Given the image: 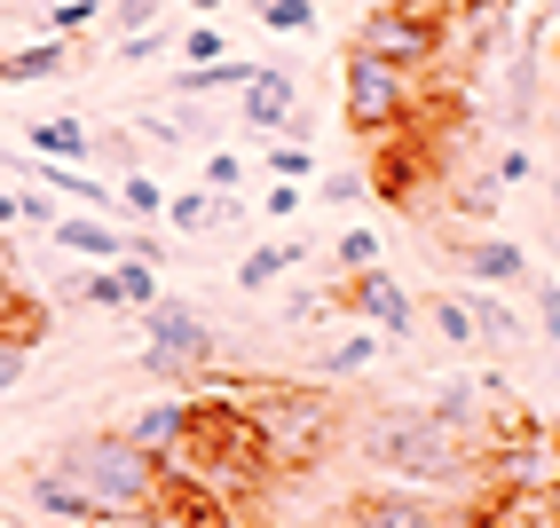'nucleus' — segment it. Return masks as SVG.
I'll list each match as a JSON object with an SVG mask.
<instances>
[{
  "label": "nucleus",
  "mask_w": 560,
  "mask_h": 528,
  "mask_svg": "<svg viewBox=\"0 0 560 528\" xmlns=\"http://www.w3.org/2000/svg\"><path fill=\"white\" fill-rule=\"evenodd\" d=\"M32 505L56 513V520H151L174 505V473L166 458L135 449L127 434H88V442H63L48 466L24 473Z\"/></svg>",
  "instance_id": "nucleus-1"
},
{
  "label": "nucleus",
  "mask_w": 560,
  "mask_h": 528,
  "mask_svg": "<svg viewBox=\"0 0 560 528\" xmlns=\"http://www.w3.org/2000/svg\"><path fill=\"white\" fill-rule=\"evenodd\" d=\"M363 458L380 466V473H395L402 489H451V481L474 473L481 442L434 426L427 410H380V419L363 426Z\"/></svg>",
  "instance_id": "nucleus-2"
},
{
  "label": "nucleus",
  "mask_w": 560,
  "mask_h": 528,
  "mask_svg": "<svg viewBox=\"0 0 560 528\" xmlns=\"http://www.w3.org/2000/svg\"><path fill=\"white\" fill-rule=\"evenodd\" d=\"M419 95H427V71H402V63H380V56H355V48H348L340 119H348L355 134H395V127H410Z\"/></svg>",
  "instance_id": "nucleus-3"
},
{
  "label": "nucleus",
  "mask_w": 560,
  "mask_h": 528,
  "mask_svg": "<svg viewBox=\"0 0 560 528\" xmlns=\"http://www.w3.org/2000/svg\"><path fill=\"white\" fill-rule=\"evenodd\" d=\"M142 331H151L142 339V363H151L166 387H190L198 371H213V355H221V331L190 308V300H166V292L142 308Z\"/></svg>",
  "instance_id": "nucleus-4"
},
{
  "label": "nucleus",
  "mask_w": 560,
  "mask_h": 528,
  "mask_svg": "<svg viewBox=\"0 0 560 528\" xmlns=\"http://www.w3.org/2000/svg\"><path fill=\"white\" fill-rule=\"evenodd\" d=\"M355 56H380V63H402V71H434L442 56V16L427 0H387V9H371L355 24Z\"/></svg>",
  "instance_id": "nucleus-5"
},
{
  "label": "nucleus",
  "mask_w": 560,
  "mask_h": 528,
  "mask_svg": "<svg viewBox=\"0 0 560 528\" xmlns=\"http://www.w3.org/2000/svg\"><path fill=\"white\" fill-rule=\"evenodd\" d=\"M253 419V434H260V449L269 458H284V466H308L316 458V442H324V402L316 395H284V402H253L245 410Z\"/></svg>",
  "instance_id": "nucleus-6"
},
{
  "label": "nucleus",
  "mask_w": 560,
  "mask_h": 528,
  "mask_svg": "<svg viewBox=\"0 0 560 528\" xmlns=\"http://www.w3.org/2000/svg\"><path fill=\"white\" fill-rule=\"evenodd\" d=\"M348 308H355L371 331H380L387 348H410V331H419V300H410L387 269H363V277L348 284Z\"/></svg>",
  "instance_id": "nucleus-7"
},
{
  "label": "nucleus",
  "mask_w": 560,
  "mask_h": 528,
  "mask_svg": "<svg viewBox=\"0 0 560 528\" xmlns=\"http://www.w3.org/2000/svg\"><path fill=\"white\" fill-rule=\"evenodd\" d=\"M451 513H434V497L427 489H363V497H348V513H340V528H442Z\"/></svg>",
  "instance_id": "nucleus-8"
},
{
  "label": "nucleus",
  "mask_w": 560,
  "mask_h": 528,
  "mask_svg": "<svg viewBox=\"0 0 560 528\" xmlns=\"http://www.w3.org/2000/svg\"><path fill=\"white\" fill-rule=\"evenodd\" d=\"M190 426H198V402H190V395H159V402H142L119 434H127L135 449H151V458H174V449L190 442Z\"/></svg>",
  "instance_id": "nucleus-9"
},
{
  "label": "nucleus",
  "mask_w": 560,
  "mask_h": 528,
  "mask_svg": "<svg viewBox=\"0 0 560 528\" xmlns=\"http://www.w3.org/2000/svg\"><path fill=\"white\" fill-rule=\"evenodd\" d=\"M292 110H301V87H292L277 63H260L253 80H245V95H237V119H245L253 134H284Z\"/></svg>",
  "instance_id": "nucleus-10"
},
{
  "label": "nucleus",
  "mask_w": 560,
  "mask_h": 528,
  "mask_svg": "<svg viewBox=\"0 0 560 528\" xmlns=\"http://www.w3.org/2000/svg\"><path fill=\"white\" fill-rule=\"evenodd\" d=\"M458 269H466L481 292H505V284H521V277H537V269H529V253H521L513 237H490V230H481V237H466Z\"/></svg>",
  "instance_id": "nucleus-11"
},
{
  "label": "nucleus",
  "mask_w": 560,
  "mask_h": 528,
  "mask_svg": "<svg viewBox=\"0 0 560 528\" xmlns=\"http://www.w3.org/2000/svg\"><path fill=\"white\" fill-rule=\"evenodd\" d=\"M32 159H48V166H88L95 159V127L88 119H71V110H56V119H32Z\"/></svg>",
  "instance_id": "nucleus-12"
},
{
  "label": "nucleus",
  "mask_w": 560,
  "mask_h": 528,
  "mask_svg": "<svg viewBox=\"0 0 560 528\" xmlns=\"http://www.w3.org/2000/svg\"><path fill=\"white\" fill-rule=\"evenodd\" d=\"M552 481H560V442L552 434L513 442L505 458H498V489H513V497H521V489H552Z\"/></svg>",
  "instance_id": "nucleus-13"
},
{
  "label": "nucleus",
  "mask_w": 560,
  "mask_h": 528,
  "mask_svg": "<svg viewBox=\"0 0 560 528\" xmlns=\"http://www.w3.org/2000/svg\"><path fill=\"white\" fill-rule=\"evenodd\" d=\"M221 221H237V198H221V190H166V230L174 237H206V230H221Z\"/></svg>",
  "instance_id": "nucleus-14"
},
{
  "label": "nucleus",
  "mask_w": 560,
  "mask_h": 528,
  "mask_svg": "<svg viewBox=\"0 0 560 528\" xmlns=\"http://www.w3.org/2000/svg\"><path fill=\"white\" fill-rule=\"evenodd\" d=\"M434 426H451L466 442H481V426H490V402H481V379H451V387H434V402H419Z\"/></svg>",
  "instance_id": "nucleus-15"
},
{
  "label": "nucleus",
  "mask_w": 560,
  "mask_h": 528,
  "mask_svg": "<svg viewBox=\"0 0 560 528\" xmlns=\"http://www.w3.org/2000/svg\"><path fill=\"white\" fill-rule=\"evenodd\" d=\"M48 237H56L63 253H80V260H103V269H110V260H127V237L110 230L103 213H63V221H56Z\"/></svg>",
  "instance_id": "nucleus-16"
},
{
  "label": "nucleus",
  "mask_w": 560,
  "mask_h": 528,
  "mask_svg": "<svg viewBox=\"0 0 560 528\" xmlns=\"http://www.w3.org/2000/svg\"><path fill=\"white\" fill-rule=\"evenodd\" d=\"M466 316H474V348H490V355H505V348H521V339H529V331H521V316L505 308V300L498 292H466Z\"/></svg>",
  "instance_id": "nucleus-17"
},
{
  "label": "nucleus",
  "mask_w": 560,
  "mask_h": 528,
  "mask_svg": "<svg viewBox=\"0 0 560 528\" xmlns=\"http://www.w3.org/2000/svg\"><path fill=\"white\" fill-rule=\"evenodd\" d=\"M308 260V245L301 237H284V245H253L245 260H237V292H277L292 269Z\"/></svg>",
  "instance_id": "nucleus-18"
},
{
  "label": "nucleus",
  "mask_w": 560,
  "mask_h": 528,
  "mask_svg": "<svg viewBox=\"0 0 560 528\" xmlns=\"http://www.w3.org/2000/svg\"><path fill=\"white\" fill-rule=\"evenodd\" d=\"M380 348H387L380 331H348V339H331V348L316 355V371H324V379H355V371L380 363Z\"/></svg>",
  "instance_id": "nucleus-19"
},
{
  "label": "nucleus",
  "mask_w": 560,
  "mask_h": 528,
  "mask_svg": "<svg viewBox=\"0 0 560 528\" xmlns=\"http://www.w3.org/2000/svg\"><path fill=\"white\" fill-rule=\"evenodd\" d=\"M71 71V48L63 40H32L16 56H0V80H63Z\"/></svg>",
  "instance_id": "nucleus-20"
},
{
  "label": "nucleus",
  "mask_w": 560,
  "mask_h": 528,
  "mask_svg": "<svg viewBox=\"0 0 560 528\" xmlns=\"http://www.w3.org/2000/svg\"><path fill=\"white\" fill-rule=\"evenodd\" d=\"M103 16H110V0H48V16H40V24H48V40L71 48V40H88Z\"/></svg>",
  "instance_id": "nucleus-21"
},
{
  "label": "nucleus",
  "mask_w": 560,
  "mask_h": 528,
  "mask_svg": "<svg viewBox=\"0 0 560 528\" xmlns=\"http://www.w3.org/2000/svg\"><path fill=\"white\" fill-rule=\"evenodd\" d=\"M427 324L442 348H474V316H466V292H434L427 300Z\"/></svg>",
  "instance_id": "nucleus-22"
},
{
  "label": "nucleus",
  "mask_w": 560,
  "mask_h": 528,
  "mask_svg": "<svg viewBox=\"0 0 560 528\" xmlns=\"http://www.w3.org/2000/svg\"><path fill=\"white\" fill-rule=\"evenodd\" d=\"M119 213L127 221H159V230H166V190L151 174H119Z\"/></svg>",
  "instance_id": "nucleus-23"
},
{
  "label": "nucleus",
  "mask_w": 560,
  "mask_h": 528,
  "mask_svg": "<svg viewBox=\"0 0 560 528\" xmlns=\"http://www.w3.org/2000/svg\"><path fill=\"white\" fill-rule=\"evenodd\" d=\"M110 277H119V292H127V308H151V300H159V260H142V253H127V260H110Z\"/></svg>",
  "instance_id": "nucleus-24"
},
{
  "label": "nucleus",
  "mask_w": 560,
  "mask_h": 528,
  "mask_svg": "<svg viewBox=\"0 0 560 528\" xmlns=\"http://www.w3.org/2000/svg\"><path fill=\"white\" fill-rule=\"evenodd\" d=\"M260 24L277 40H301V32H316V0H260Z\"/></svg>",
  "instance_id": "nucleus-25"
},
{
  "label": "nucleus",
  "mask_w": 560,
  "mask_h": 528,
  "mask_svg": "<svg viewBox=\"0 0 560 528\" xmlns=\"http://www.w3.org/2000/svg\"><path fill=\"white\" fill-rule=\"evenodd\" d=\"M260 166H269L277 181H308L316 174V150L308 142H269V150H260Z\"/></svg>",
  "instance_id": "nucleus-26"
},
{
  "label": "nucleus",
  "mask_w": 560,
  "mask_h": 528,
  "mask_svg": "<svg viewBox=\"0 0 560 528\" xmlns=\"http://www.w3.org/2000/svg\"><path fill=\"white\" fill-rule=\"evenodd\" d=\"M63 292H71V300H88V308H127V292H119V277H110V269H80Z\"/></svg>",
  "instance_id": "nucleus-27"
},
{
  "label": "nucleus",
  "mask_w": 560,
  "mask_h": 528,
  "mask_svg": "<svg viewBox=\"0 0 560 528\" xmlns=\"http://www.w3.org/2000/svg\"><path fill=\"white\" fill-rule=\"evenodd\" d=\"M159 9H166V0H110V32H119V40H135V32H159Z\"/></svg>",
  "instance_id": "nucleus-28"
},
{
  "label": "nucleus",
  "mask_w": 560,
  "mask_h": 528,
  "mask_svg": "<svg viewBox=\"0 0 560 528\" xmlns=\"http://www.w3.org/2000/svg\"><path fill=\"white\" fill-rule=\"evenodd\" d=\"M221 56H230L221 24H190V32H182V63H190V71H206V63H221Z\"/></svg>",
  "instance_id": "nucleus-29"
},
{
  "label": "nucleus",
  "mask_w": 560,
  "mask_h": 528,
  "mask_svg": "<svg viewBox=\"0 0 560 528\" xmlns=\"http://www.w3.org/2000/svg\"><path fill=\"white\" fill-rule=\"evenodd\" d=\"M331 260H340V269H380V237H371V230H340V245H331Z\"/></svg>",
  "instance_id": "nucleus-30"
},
{
  "label": "nucleus",
  "mask_w": 560,
  "mask_h": 528,
  "mask_svg": "<svg viewBox=\"0 0 560 528\" xmlns=\"http://www.w3.org/2000/svg\"><path fill=\"white\" fill-rule=\"evenodd\" d=\"M237 181H245V159H237V150H213V159H206V190H221V198H230Z\"/></svg>",
  "instance_id": "nucleus-31"
},
{
  "label": "nucleus",
  "mask_w": 560,
  "mask_h": 528,
  "mask_svg": "<svg viewBox=\"0 0 560 528\" xmlns=\"http://www.w3.org/2000/svg\"><path fill=\"white\" fill-rule=\"evenodd\" d=\"M458 206H466L474 221H490V213H498V174H481V181H466V198H458Z\"/></svg>",
  "instance_id": "nucleus-32"
},
{
  "label": "nucleus",
  "mask_w": 560,
  "mask_h": 528,
  "mask_svg": "<svg viewBox=\"0 0 560 528\" xmlns=\"http://www.w3.org/2000/svg\"><path fill=\"white\" fill-rule=\"evenodd\" d=\"M537 331L560 348V284H537Z\"/></svg>",
  "instance_id": "nucleus-33"
},
{
  "label": "nucleus",
  "mask_w": 560,
  "mask_h": 528,
  "mask_svg": "<svg viewBox=\"0 0 560 528\" xmlns=\"http://www.w3.org/2000/svg\"><path fill=\"white\" fill-rule=\"evenodd\" d=\"M324 308H331V300H324V292H292V300H284V324H316Z\"/></svg>",
  "instance_id": "nucleus-34"
},
{
  "label": "nucleus",
  "mask_w": 560,
  "mask_h": 528,
  "mask_svg": "<svg viewBox=\"0 0 560 528\" xmlns=\"http://www.w3.org/2000/svg\"><path fill=\"white\" fill-rule=\"evenodd\" d=\"M260 213H269V221H284V213H301V181H277V190L260 198Z\"/></svg>",
  "instance_id": "nucleus-35"
},
{
  "label": "nucleus",
  "mask_w": 560,
  "mask_h": 528,
  "mask_svg": "<svg viewBox=\"0 0 560 528\" xmlns=\"http://www.w3.org/2000/svg\"><path fill=\"white\" fill-rule=\"evenodd\" d=\"M442 528H513L505 505H481V513H458V520H442Z\"/></svg>",
  "instance_id": "nucleus-36"
},
{
  "label": "nucleus",
  "mask_w": 560,
  "mask_h": 528,
  "mask_svg": "<svg viewBox=\"0 0 560 528\" xmlns=\"http://www.w3.org/2000/svg\"><path fill=\"white\" fill-rule=\"evenodd\" d=\"M529 174H537L529 150H505V159H498V181H529Z\"/></svg>",
  "instance_id": "nucleus-37"
},
{
  "label": "nucleus",
  "mask_w": 560,
  "mask_h": 528,
  "mask_svg": "<svg viewBox=\"0 0 560 528\" xmlns=\"http://www.w3.org/2000/svg\"><path fill=\"white\" fill-rule=\"evenodd\" d=\"M24 221V190H0V230H16Z\"/></svg>",
  "instance_id": "nucleus-38"
},
{
  "label": "nucleus",
  "mask_w": 560,
  "mask_h": 528,
  "mask_svg": "<svg viewBox=\"0 0 560 528\" xmlns=\"http://www.w3.org/2000/svg\"><path fill=\"white\" fill-rule=\"evenodd\" d=\"M16 300H24V292H16V277H9V260H0V316H9Z\"/></svg>",
  "instance_id": "nucleus-39"
},
{
  "label": "nucleus",
  "mask_w": 560,
  "mask_h": 528,
  "mask_svg": "<svg viewBox=\"0 0 560 528\" xmlns=\"http://www.w3.org/2000/svg\"><path fill=\"white\" fill-rule=\"evenodd\" d=\"M182 9H198V16H213V9H230V0H182Z\"/></svg>",
  "instance_id": "nucleus-40"
},
{
  "label": "nucleus",
  "mask_w": 560,
  "mask_h": 528,
  "mask_svg": "<svg viewBox=\"0 0 560 528\" xmlns=\"http://www.w3.org/2000/svg\"><path fill=\"white\" fill-rule=\"evenodd\" d=\"M529 528H560V513H537V520H529Z\"/></svg>",
  "instance_id": "nucleus-41"
},
{
  "label": "nucleus",
  "mask_w": 560,
  "mask_h": 528,
  "mask_svg": "<svg viewBox=\"0 0 560 528\" xmlns=\"http://www.w3.org/2000/svg\"><path fill=\"white\" fill-rule=\"evenodd\" d=\"M552 355H560V348H552Z\"/></svg>",
  "instance_id": "nucleus-42"
}]
</instances>
